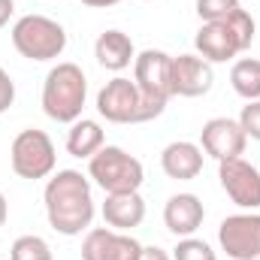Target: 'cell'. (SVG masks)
Masks as SVG:
<instances>
[{
    "label": "cell",
    "mask_w": 260,
    "mask_h": 260,
    "mask_svg": "<svg viewBox=\"0 0 260 260\" xmlns=\"http://www.w3.org/2000/svg\"><path fill=\"white\" fill-rule=\"evenodd\" d=\"M46 218L55 233L61 236H82L94 221V197L91 182L79 170H58L46 191Z\"/></svg>",
    "instance_id": "1"
},
{
    "label": "cell",
    "mask_w": 260,
    "mask_h": 260,
    "mask_svg": "<svg viewBox=\"0 0 260 260\" xmlns=\"http://www.w3.org/2000/svg\"><path fill=\"white\" fill-rule=\"evenodd\" d=\"M85 97H88V79L82 73V67L64 61L55 64L46 73L43 82V112L58 121V124H73L82 118L85 109Z\"/></svg>",
    "instance_id": "2"
},
{
    "label": "cell",
    "mask_w": 260,
    "mask_h": 260,
    "mask_svg": "<svg viewBox=\"0 0 260 260\" xmlns=\"http://www.w3.org/2000/svg\"><path fill=\"white\" fill-rule=\"evenodd\" d=\"M164 109H167L164 103H154V100L142 97L136 82H130L124 76H115L97 94V112L109 124H145V121L160 118Z\"/></svg>",
    "instance_id": "3"
},
{
    "label": "cell",
    "mask_w": 260,
    "mask_h": 260,
    "mask_svg": "<svg viewBox=\"0 0 260 260\" xmlns=\"http://www.w3.org/2000/svg\"><path fill=\"white\" fill-rule=\"evenodd\" d=\"M12 46L27 61H55L67 49V30L49 15H21L12 24Z\"/></svg>",
    "instance_id": "4"
},
{
    "label": "cell",
    "mask_w": 260,
    "mask_h": 260,
    "mask_svg": "<svg viewBox=\"0 0 260 260\" xmlns=\"http://www.w3.org/2000/svg\"><path fill=\"white\" fill-rule=\"evenodd\" d=\"M88 176L106 194H130V191H139L145 182V170L139 157L127 154L118 145H103L88 160Z\"/></svg>",
    "instance_id": "5"
},
{
    "label": "cell",
    "mask_w": 260,
    "mask_h": 260,
    "mask_svg": "<svg viewBox=\"0 0 260 260\" xmlns=\"http://www.w3.org/2000/svg\"><path fill=\"white\" fill-rule=\"evenodd\" d=\"M9 164H12V173L18 179H27V182H37V179L52 176L55 173V164H58L52 136L46 130H37V127L21 130L12 139Z\"/></svg>",
    "instance_id": "6"
},
{
    "label": "cell",
    "mask_w": 260,
    "mask_h": 260,
    "mask_svg": "<svg viewBox=\"0 0 260 260\" xmlns=\"http://www.w3.org/2000/svg\"><path fill=\"white\" fill-rule=\"evenodd\" d=\"M133 82L142 91V97L167 106L173 97V55L160 49L139 52L133 61Z\"/></svg>",
    "instance_id": "7"
},
{
    "label": "cell",
    "mask_w": 260,
    "mask_h": 260,
    "mask_svg": "<svg viewBox=\"0 0 260 260\" xmlns=\"http://www.w3.org/2000/svg\"><path fill=\"white\" fill-rule=\"evenodd\" d=\"M218 242L233 260H251L260 254V215L239 212L227 215L218 227Z\"/></svg>",
    "instance_id": "8"
},
{
    "label": "cell",
    "mask_w": 260,
    "mask_h": 260,
    "mask_svg": "<svg viewBox=\"0 0 260 260\" xmlns=\"http://www.w3.org/2000/svg\"><path fill=\"white\" fill-rule=\"evenodd\" d=\"M218 179H221V188L227 191V197L239 209H245V212L260 209V170L251 167L245 157L221 160L218 164Z\"/></svg>",
    "instance_id": "9"
},
{
    "label": "cell",
    "mask_w": 260,
    "mask_h": 260,
    "mask_svg": "<svg viewBox=\"0 0 260 260\" xmlns=\"http://www.w3.org/2000/svg\"><path fill=\"white\" fill-rule=\"evenodd\" d=\"M142 245L121 230L112 227H94L85 233L82 260H139Z\"/></svg>",
    "instance_id": "10"
},
{
    "label": "cell",
    "mask_w": 260,
    "mask_h": 260,
    "mask_svg": "<svg viewBox=\"0 0 260 260\" xmlns=\"http://www.w3.org/2000/svg\"><path fill=\"white\" fill-rule=\"evenodd\" d=\"M245 142H248L245 130L233 118H209L200 130V148L209 157H215L218 164L230 160V157H242Z\"/></svg>",
    "instance_id": "11"
},
{
    "label": "cell",
    "mask_w": 260,
    "mask_h": 260,
    "mask_svg": "<svg viewBox=\"0 0 260 260\" xmlns=\"http://www.w3.org/2000/svg\"><path fill=\"white\" fill-rule=\"evenodd\" d=\"M215 85V70L200 55L173 58V97H203Z\"/></svg>",
    "instance_id": "12"
},
{
    "label": "cell",
    "mask_w": 260,
    "mask_h": 260,
    "mask_svg": "<svg viewBox=\"0 0 260 260\" xmlns=\"http://www.w3.org/2000/svg\"><path fill=\"white\" fill-rule=\"evenodd\" d=\"M194 46L197 55L209 64H224V61H233L239 52H245L239 37L224 21H203L194 37Z\"/></svg>",
    "instance_id": "13"
},
{
    "label": "cell",
    "mask_w": 260,
    "mask_h": 260,
    "mask_svg": "<svg viewBox=\"0 0 260 260\" xmlns=\"http://www.w3.org/2000/svg\"><path fill=\"white\" fill-rule=\"evenodd\" d=\"M203 218H206V209H203V200L197 194H173L164 206V224L179 239L194 236L203 224Z\"/></svg>",
    "instance_id": "14"
},
{
    "label": "cell",
    "mask_w": 260,
    "mask_h": 260,
    "mask_svg": "<svg viewBox=\"0 0 260 260\" xmlns=\"http://www.w3.org/2000/svg\"><path fill=\"white\" fill-rule=\"evenodd\" d=\"M160 170L176 182H191L203 173V148L188 139L170 142L160 151Z\"/></svg>",
    "instance_id": "15"
},
{
    "label": "cell",
    "mask_w": 260,
    "mask_h": 260,
    "mask_svg": "<svg viewBox=\"0 0 260 260\" xmlns=\"http://www.w3.org/2000/svg\"><path fill=\"white\" fill-rule=\"evenodd\" d=\"M103 221H106L112 230L127 233V230L139 227V224L145 221V200L139 197V191H130V194H106Z\"/></svg>",
    "instance_id": "16"
},
{
    "label": "cell",
    "mask_w": 260,
    "mask_h": 260,
    "mask_svg": "<svg viewBox=\"0 0 260 260\" xmlns=\"http://www.w3.org/2000/svg\"><path fill=\"white\" fill-rule=\"evenodd\" d=\"M94 58L103 70H112V73H121L127 70L130 61H136V49H133V40H130L124 30H103L94 43Z\"/></svg>",
    "instance_id": "17"
},
{
    "label": "cell",
    "mask_w": 260,
    "mask_h": 260,
    "mask_svg": "<svg viewBox=\"0 0 260 260\" xmlns=\"http://www.w3.org/2000/svg\"><path fill=\"white\" fill-rule=\"evenodd\" d=\"M103 127L94 121V118H79L70 124V133H67V151L73 157H94L100 148H103Z\"/></svg>",
    "instance_id": "18"
},
{
    "label": "cell",
    "mask_w": 260,
    "mask_h": 260,
    "mask_svg": "<svg viewBox=\"0 0 260 260\" xmlns=\"http://www.w3.org/2000/svg\"><path fill=\"white\" fill-rule=\"evenodd\" d=\"M230 85L242 100H260V61L242 58L230 70Z\"/></svg>",
    "instance_id": "19"
},
{
    "label": "cell",
    "mask_w": 260,
    "mask_h": 260,
    "mask_svg": "<svg viewBox=\"0 0 260 260\" xmlns=\"http://www.w3.org/2000/svg\"><path fill=\"white\" fill-rule=\"evenodd\" d=\"M9 260H52V248L43 236H18L9 248Z\"/></svg>",
    "instance_id": "20"
},
{
    "label": "cell",
    "mask_w": 260,
    "mask_h": 260,
    "mask_svg": "<svg viewBox=\"0 0 260 260\" xmlns=\"http://www.w3.org/2000/svg\"><path fill=\"white\" fill-rule=\"evenodd\" d=\"M236 9H242L239 0H197V15L203 21H227Z\"/></svg>",
    "instance_id": "21"
},
{
    "label": "cell",
    "mask_w": 260,
    "mask_h": 260,
    "mask_svg": "<svg viewBox=\"0 0 260 260\" xmlns=\"http://www.w3.org/2000/svg\"><path fill=\"white\" fill-rule=\"evenodd\" d=\"M173 260H218V254L212 251L209 242L194 239V236H185V239H179V245L173 248Z\"/></svg>",
    "instance_id": "22"
},
{
    "label": "cell",
    "mask_w": 260,
    "mask_h": 260,
    "mask_svg": "<svg viewBox=\"0 0 260 260\" xmlns=\"http://www.w3.org/2000/svg\"><path fill=\"white\" fill-rule=\"evenodd\" d=\"M236 37H239V43H242V49H251V43H254V30H257V24H254V18H251V12H245V9H236L227 21H224Z\"/></svg>",
    "instance_id": "23"
},
{
    "label": "cell",
    "mask_w": 260,
    "mask_h": 260,
    "mask_svg": "<svg viewBox=\"0 0 260 260\" xmlns=\"http://www.w3.org/2000/svg\"><path fill=\"white\" fill-rule=\"evenodd\" d=\"M239 127L245 130L248 139H257L260 142V100H248V106H242Z\"/></svg>",
    "instance_id": "24"
},
{
    "label": "cell",
    "mask_w": 260,
    "mask_h": 260,
    "mask_svg": "<svg viewBox=\"0 0 260 260\" xmlns=\"http://www.w3.org/2000/svg\"><path fill=\"white\" fill-rule=\"evenodd\" d=\"M12 103H15V82H12V76L0 67V115H3Z\"/></svg>",
    "instance_id": "25"
},
{
    "label": "cell",
    "mask_w": 260,
    "mask_h": 260,
    "mask_svg": "<svg viewBox=\"0 0 260 260\" xmlns=\"http://www.w3.org/2000/svg\"><path fill=\"white\" fill-rule=\"evenodd\" d=\"M139 260H173V254H167L160 245H142V254Z\"/></svg>",
    "instance_id": "26"
},
{
    "label": "cell",
    "mask_w": 260,
    "mask_h": 260,
    "mask_svg": "<svg viewBox=\"0 0 260 260\" xmlns=\"http://www.w3.org/2000/svg\"><path fill=\"white\" fill-rule=\"evenodd\" d=\"M12 12H15V0H0V27L12 18Z\"/></svg>",
    "instance_id": "27"
},
{
    "label": "cell",
    "mask_w": 260,
    "mask_h": 260,
    "mask_svg": "<svg viewBox=\"0 0 260 260\" xmlns=\"http://www.w3.org/2000/svg\"><path fill=\"white\" fill-rule=\"evenodd\" d=\"M85 6H94V9H106V6H118L121 0H82Z\"/></svg>",
    "instance_id": "28"
},
{
    "label": "cell",
    "mask_w": 260,
    "mask_h": 260,
    "mask_svg": "<svg viewBox=\"0 0 260 260\" xmlns=\"http://www.w3.org/2000/svg\"><path fill=\"white\" fill-rule=\"evenodd\" d=\"M6 218H9V203H6V197L0 194V227L6 224Z\"/></svg>",
    "instance_id": "29"
},
{
    "label": "cell",
    "mask_w": 260,
    "mask_h": 260,
    "mask_svg": "<svg viewBox=\"0 0 260 260\" xmlns=\"http://www.w3.org/2000/svg\"><path fill=\"white\" fill-rule=\"evenodd\" d=\"M251 260H260V254H257V257H251Z\"/></svg>",
    "instance_id": "30"
},
{
    "label": "cell",
    "mask_w": 260,
    "mask_h": 260,
    "mask_svg": "<svg viewBox=\"0 0 260 260\" xmlns=\"http://www.w3.org/2000/svg\"><path fill=\"white\" fill-rule=\"evenodd\" d=\"M142 3H151V0H142Z\"/></svg>",
    "instance_id": "31"
}]
</instances>
